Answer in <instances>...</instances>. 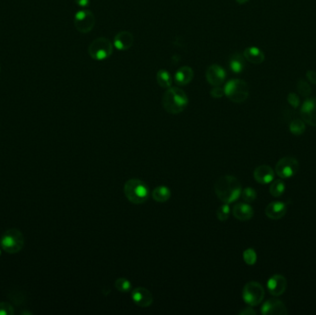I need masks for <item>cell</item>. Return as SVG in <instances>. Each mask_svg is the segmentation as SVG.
I'll list each match as a JSON object with an SVG mask.
<instances>
[{
  "label": "cell",
  "mask_w": 316,
  "mask_h": 315,
  "mask_svg": "<svg viewBox=\"0 0 316 315\" xmlns=\"http://www.w3.org/2000/svg\"><path fill=\"white\" fill-rule=\"evenodd\" d=\"M245 57L243 54H239V53H235L233 54L230 58H229V69L230 71L235 73V74H239L243 72L245 69Z\"/></svg>",
  "instance_id": "44dd1931"
},
{
  "label": "cell",
  "mask_w": 316,
  "mask_h": 315,
  "mask_svg": "<svg viewBox=\"0 0 316 315\" xmlns=\"http://www.w3.org/2000/svg\"><path fill=\"white\" fill-rule=\"evenodd\" d=\"M115 288L120 293H128L132 289V283L125 277H119L115 281Z\"/></svg>",
  "instance_id": "cb8c5ba5"
},
{
  "label": "cell",
  "mask_w": 316,
  "mask_h": 315,
  "mask_svg": "<svg viewBox=\"0 0 316 315\" xmlns=\"http://www.w3.org/2000/svg\"><path fill=\"white\" fill-rule=\"evenodd\" d=\"M243 259L247 265H255L256 262V253L252 249H246L243 253Z\"/></svg>",
  "instance_id": "f546056e"
},
{
  "label": "cell",
  "mask_w": 316,
  "mask_h": 315,
  "mask_svg": "<svg viewBox=\"0 0 316 315\" xmlns=\"http://www.w3.org/2000/svg\"><path fill=\"white\" fill-rule=\"evenodd\" d=\"M114 44L105 37L94 39L88 47L89 55L94 60L103 61L107 59L113 53Z\"/></svg>",
  "instance_id": "8992f818"
},
{
  "label": "cell",
  "mask_w": 316,
  "mask_h": 315,
  "mask_svg": "<svg viewBox=\"0 0 316 315\" xmlns=\"http://www.w3.org/2000/svg\"><path fill=\"white\" fill-rule=\"evenodd\" d=\"M243 55L246 60L249 63L255 64V65L263 63L266 58V55L264 54V52L260 48L255 47V46L247 47L246 49L244 50Z\"/></svg>",
  "instance_id": "ffe728a7"
},
{
  "label": "cell",
  "mask_w": 316,
  "mask_h": 315,
  "mask_svg": "<svg viewBox=\"0 0 316 315\" xmlns=\"http://www.w3.org/2000/svg\"><path fill=\"white\" fill-rule=\"evenodd\" d=\"M0 255H1V251H0Z\"/></svg>",
  "instance_id": "74e56055"
},
{
  "label": "cell",
  "mask_w": 316,
  "mask_h": 315,
  "mask_svg": "<svg viewBox=\"0 0 316 315\" xmlns=\"http://www.w3.org/2000/svg\"><path fill=\"white\" fill-rule=\"evenodd\" d=\"M74 1L81 8H87L90 4V0H74Z\"/></svg>",
  "instance_id": "e575fe53"
},
{
  "label": "cell",
  "mask_w": 316,
  "mask_h": 315,
  "mask_svg": "<svg viewBox=\"0 0 316 315\" xmlns=\"http://www.w3.org/2000/svg\"><path fill=\"white\" fill-rule=\"evenodd\" d=\"M24 245V237L17 228L8 229L1 238V247L6 253L14 255L22 250Z\"/></svg>",
  "instance_id": "5b68a950"
},
{
  "label": "cell",
  "mask_w": 316,
  "mask_h": 315,
  "mask_svg": "<svg viewBox=\"0 0 316 315\" xmlns=\"http://www.w3.org/2000/svg\"><path fill=\"white\" fill-rule=\"evenodd\" d=\"M254 177L255 180L260 184H268L273 181L275 177V171L271 166L263 165L255 168Z\"/></svg>",
  "instance_id": "2e32d148"
},
{
  "label": "cell",
  "mask_w": 316,
  "mask_h": 315,
  "mask_svg": "<svg viewBox=\"0 0 316 315\" xmlns=\"http://www.w3.org/2000/svg\"><path fill=\"white\" fill-rule=\"evenodd\" d=\"M237 1V3L239 4V5H243L245 3H247L249 0H236Z\"/></svg>",
  "instance_id": "8d00e7d4"
},
{
  "label": "cell",
  "mask_w": 316,
  "mask_h": 315,
  "mask_svg": "<svg viewBox=\"0 0 316 315\" xmlns=\"http://www.w3.org/2000/svg\"><path fill=\"white\" fill-rule=\"evenodd\" d=\"M194 70L188 66H183L177 70L174 76V82L177 85L185 86L191 83L194 80Z\"/></svg>",
  "instance_id": "d6986e66"
},
{
  "label": "cell",
  "mask_w": 316,
  "mask_h": 315,
  "mask_svg": "<svg viewBox=\"0 0 316 315\" xmlns=\"http://www.w3.org/2000/svg\"><path fill=\"white\" fill-rule=\"evenodd\" d=\"M285 188H286V185L282 180H276L272 183L270 186V194L274 197H280L284 194Z\"/></svg>",
  "instance_id": "d4e9b609"
},
{
  "label": "cell",
  "mask_w": 316,
  "mask_h": 315,
  "mask_svg": "<svg viewBox=\"0 0 316 315\" xmlns=\"http://www.w3.org/2000/svg\"><path fill=\"white\" fill-rule=\"evenodd\" d=\"M242 298L249 306H257L265 298V289L260 283L255 281L247 283L242 290Z\"/></svg>",
  "instance_id": "52a82bcc"
},
{
  "label": "cell",
  "mask_w": 316,
  "mask_h": 315,
  "mask_svg": "<svg viewBox=\"0 0 316 315\" xmlns=\"http://www.w3.org/2000/svg\"><path fill=\"white\" fill-rule=\"evenodd\" d=\"M230 214V207L228 204L221 205L218 210L216 211V217L219 221H226Z\"/></svg>",
  "instance_id": "83f0119b"
},
{
  "label": "cell",
  "mask_w": 316,
  "mask_h": 315,
  "mask_svg": "<svg viewBox=\"0 0 316 315\" xmlns=\"http://www.w3.org/2000/svg\"><path fill=\"white\" fill-rule=\"evenodd\" d=\"M224 91L227 98L236 104L243 103L249 97V86L240 79L228 81L224 86Z\"/></svg>",
  "instance_id": "277c9868"
},
{
  "label": "cell",
  "mask_w": 316,
  "mask_h": 315,
  "mask_svg": "<svg viewBox=\"0 0 316 315\" xmlns=\"http://www.w3.org/2000/svg\"><path fill=\"white\" fill-rule=\"evenodd\" d=\"M134 43V36L133 33L129 31H120L116 33L114 37L113 44L117 50L130 49Z\"/></svg>",
  "instance_id": "9a60e30c"
},
{
  "label": "cell",
  "mask_w": 316,
  "mask_h": 315,
  "mask_svg": "<svg viewBox=\"0 0 316 315\" xmlns=\"http://www.w3.org/2000/svg\"><path fill=\"white\" fill-rule=\"evenodd\" d=\"M297 89H298L299 94L304 96V97H308L311 93L310 84L304 80H299V83L297 84Z\"/></svg>",
  "instance_id": "f1b7e54d"
},
{
  "label": "cell",
  "mask_w": 316,
  "mask_h": 315,
  "mask_svg": "<svg viewBox=\"0 0 316 315\" xmlns=\"http://www.w3.org/2000/svg\"><path fill=\"white\" fill-rule=\"evenodd\" d=\"M156 82L162 88L168 89L172 86L173 78L169 72L162 69L156 73Z\"/></svg>",
  "instance_id": "603a6c76"
},
{
  "label": "cell",
  "mask_w": 316,
  "mask_h": 315,
  "mask_svg": "<svg viewBox=\"0 0 316 315\" xmlns=\"http://www.w3.org/2000/svg\"><path fill=\"white\" fill-rule=\"evenodd\" d=\"M171 197L170 190L166 186H158L153 190L152 198L157 203H166Z\"/></svg>",
  "instance_id": "7402d4cb"
},
{
  "label": "cell",
  "mask_w": 316,
  "mask_h": 315,
  "mask_svg": "<svg viewBox=\"0 0 316 315\" xmlns=\"http://www.w3.org/2000/svg\"><path fill=\"white\" fill-rule=\"evenodd\" d=\"M188 98L186 93L178 87L166 89L162 98L164 109L172 115L181 113L188 106Z\"/></svg>",
  "instance_id": "7a4b0ae2"
},
{
  "label": "cell",
  "mask_w": 316,
  "mask_h": 315,
  "mask_svg": "<svg viewBox=\"0 0 316 315\" xmlns=\"http://www.w3.org/2000/svg\"><path fill=\"white\" fill-rule=\"evenodd\" d=\"M288 102L289 105H291L294 108H297L300 104V99L299 96L294 93H290L288 95Z\"/></svg>",
  "instance_id": "1f68e13d"
},
{
  "label": "cell",
  "mask_w": 316,
  "mask_h": 315,
  "mask_svg": "<svg viewBox=\"0 0 316 315\" xmlns=\"http://www.w3.org/2000/svg\"><path fill=\"white\" fill-rule=\"evenodd\" d=\"M233 216L239 221H248L254 216V209L248 203H239L233 206Z\"/></svg>",
  "instance_id": "e0dca14e"
},
{
  "label": "cell",
  "mask_w": 316,
  "mask_h": 315,
  "mask_svg": "<svg viewBox=\"0 0 316 315\" xmlns=\"http://www.w3.org/2000/svg\"><path fill=\"white\" fill-rule=\"evenodd\" d=\"M287 279L281 275H275L269 278L267 288L269 293L273 296H280L287 289Z\"/></svg>",
  "instance_id": "5bb4252c"
},
{
  "label": "cell",
  "mask_w": 316,
  "mask_h": 315,
  "mask_svg": "<svg viewBox=\"0 0 316 315\" xmlns=\"http://www.w3.org/2000/svg\"><path fill=\"white\" fill-rule=\"evenodd\" d=\"M261 312L265 315H284L288 313V310L281 300L271 299L264 303Z\"/></svg>",
  "instance_id": "7c38bea8"
},
{
  "label": "cell",
  "mask_w": 316,
  "mask_h": 315,
  "mask_svg": "<svg viewBox=\"0 0 316 315\" xmlns=\"http://www.w3.org/2000/svg\"><path fill=\"white\" fill-rule=\"evenodd\" d=\"M302 120L312 127H316V98L311 97L305 100L300 107Z\"/></svg>",
  "instance_id": "8fae6325"
},
{
  "label": "cell",
  "mask_w": 316,
  "mask_h": 315,
  "mask_svg": "<svg viewBox=\"0 0 316 315\" xmlns=\"http://www.w3.org/2000/svg\"><path fill=\"white\" fill-rule=\"evenodd\" d=\"M239 313L243 315L255 314V310H252L251 308H246L245 310H241Z\"/></svg>",
  "instance_id": "d590c367"
},
{
  "label": "cell",
  "mask_w": 316,
  "mask_h": 315,
  "mask_svg": "<svg viewBox=\"0 0 316 315\" xmlns=\"http://www.w3.org/2000/svg\"><path fill=\"white\" fill-rule=\"evenodd\" d=\"M299 162L293 157H283L277 162L276 173L281 178H289L297 174L299 170Z\"/></svg>",
  "instance_id": "9c48e42d"
},
{
  "label": "cell",
  "mask_w": 316,
  "mask_h": 315,
  "mask_svg": "<svg viewBox=\"0 0 316 315\" xmlns=\"http://www.w3.org/2000/svg\"><path fill=\"white\" fill-rule=\"evenodd\" d=\"M14 313V309L9 302L0 301V315H12Z\"/></svg>",
  "instance_id": "4dcf8cb0"
},
{
  "label": "cell",
  "mask_w": 316,
  "mask_h": 315,
  "mask_svg": "<svg viewBox=\"0 0 316 315\" xmlns=\"http://www.w3.org/2000/svg\"><path fill=\"white\" fill-rule=\"evenodd\" d=\"M241 185L237 177L230 175L220 177L215 185V193L217 198L224 204H231L240 197Z\"/></svg>",
  "instance_id": "6da1fadb"
},
{
  "label": "cell",
  "mask_w": 316,
  "mask_h": 315,
  "mask_svg": "<svg viewBox=\"0 0 316 315\" xmlns=\"http://www.w3.org/2000/svg\"><path fill=\"white\" fill-rule=\"evenodd\" d=\"M305 124L301 119H295L289 125V131L294 135H301L305 132Z\"/></svg>",
  "instance_id": "484cf974"
},
{
  "label": "cell",
  "mask_w": 316,
  "mask_h": 315,
  "mask_svg": "<svg viewBox=\"0 0 316 315\" xmlns=\"http://www.w3.org/2000/svg\"><path fill=\"white\" fill-rule=\"evenodd\" d=\"M306 77L308 81L312 84H316V72L314 71H309L306 73Z\"/></svg>",
  "instance_id": "836d02e7"
},
{
  "label": "cell",
  "mask_w": 316,
  "mask_h": 315,
  "mask_svg": "<svg viewBox=\"0 0 316 315\" xmlns=\"http://www.w3.org/2000/svg\"><path fill=\"white\" fill-rule=\"evenodd\" d=\"M124 194L128 201L133 205L144 204L150 196L148 186L137 178H132L126 181L124 185Z\"/></svg>",
  "instance_id": "3957f363"
},
{
  "label": "cell",
  "mask_w": 316,
  "mask_h": 315,
  "mask_svg": "<svg viewBox=\"0 0 316 315\" xmlns=\"http://www.w3.org/2000/svg\"><path fill=\"white\" fill-rule=\"evenodd\" d=\"M287 213V205L283 202H273L266 206V215L270 219L278 220Z\"/></svg>",
  "instance_id": "ac0fdd59"
},
{
  "label": "cell",
  "mask_w": 316,
  "mask_h": 315,
  "mask_svg": "<svg viewBox=\"0 0 316 315\" xmlns=\"http://www.w3.org/2000/svg\"><path fill=\"white\" fill-rule=\"evenodd\" d=\"M132 299L135 304L142 308H147L153 303V295L148 289L142 287L136 288L133 290Z\"/></svg>",
  "instance_id": "4fadbf2b"
},
{
  "label": "cell",
  "mask_w": 316,
  "mask_h": 315,
  "mask_svg": "<svg viewBox=\"0 0 316 315\" xmlns=\"http://www.w3.org/2000/svg\"><path fill=\"white\" fill-rule=\"evenodd\" d=\"M205 77L207 83L212 86H220L226 80L227 72L220 65L213 64L207 68Z\"/></svg>",
  "instance_id": "30bf717a"
},
{
  "label": "cell",
  "mask_w": 316,
  "mask_h": 315,
  "mask_svg": "<svg viewBox=\"0 0 316 315\" xmlns=\"http://www.w3.org/2000/svg\"><path fill=\"white\" fill-rule=\"evenodd\" d=\"M210 95L213 98H221L225 95L224 88L220 86H214L210 91Z\"/></svg>",
  "instance_id": "d6a6232c"
},
{
  "label": "cell",
  "mask_w": 316,
  "mask_h": 315,
  "mask_svg": "<svg viewBox=\"0 0 316 315\" xmlns=\"http://www.w3.org/2000/svg\"><path fill=\"white\" fill-rule=\"evenodd\" d=\"M240 196L242 197V199H243L245 203L249 204V203H252L254 201L256 200L257 194H256L255 188L248 187V188H244L243 191H241V195Z\"/></svg>",
  "instance_id": "4316f807"
},
{
  "label": "cell",
  "mask_w": 316,
  "mask_h": 315,
  "mask_svg": "<svg viewBox=\"0 0 316 315\" xmlns=\"http://www.w3.org/2000/svg\"><path fill=\"white\" fill-rule=\"evenodd\" d=\"M74 25L78 32L88 33L94 29L95 25V17L90 10H81L74 16Z\"/></svg>",
  "instance_id": "ba28073f"
}]
</instances>
